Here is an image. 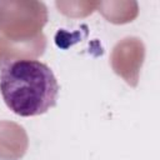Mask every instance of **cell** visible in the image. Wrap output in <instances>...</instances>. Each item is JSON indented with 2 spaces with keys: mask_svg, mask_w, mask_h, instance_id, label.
Here are the masks:
<instances>
[{
  "mask_svg": "<svg viewBox=\"0 0 160 160\" xmlns=\"http://www.w3.org/2000/svg\"><path fill=\"white\" fill-rule=\"evenodd\" d=\"M59 89L52 70L39 60L14 59L0 65V92L16 115L45 114L56 105Z\"/></svg>",
  "mask_w": 160,
  "mask_h": 160,
  "instance_id": "cell-1",
  "label": "cell"
}]
</instances>
